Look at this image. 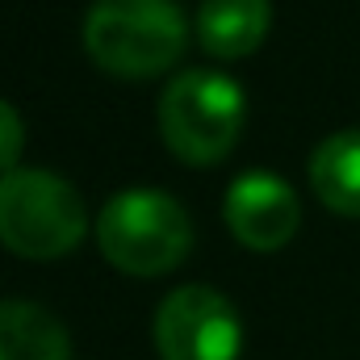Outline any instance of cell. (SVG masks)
<instances>
[{
  "label": "cell",
  "instance_id": "7",
  "mask_svg": "<svg viewBox=\"0 0 360 360\" xmlns=\"http://www.w3.org/2000/svg\"><path fill=\"white\" fill-rule=\"evenodd\" d=\"M0 360H72L68 327L38 302L0 297Z\"/></svg>",
  "mask_w": 360,
  "mask_h": 360
},
{
  "label": "cell",
  "instance_id": "4",
  "mask_svg": "<svg viewBox=\"0 0 360 360\" xmlns=\"http://www.w3.org/2000/svg\"><path fill=\"white\" fill-rule=\"evenodd\" d=\"M243 89L214 68H188L160 96V130L180 160L210 164L231 151L243 130Z\"/></svg>",
  "mask_w": 360,
  "mask_h": 360
},
{
  "label": "cell",
  "instance_id": "5",
  "mask_svg": "<svg viewBox=\"0 0 360 360\" xmlns=\"http://www.w3.org/2000/svg\"><path fill=\"white\" fill-rule=\"evenodd\" d=\"M243 323L226 293L210 285H180L155 310V348L164 360H235Z\"/></svg>",
  "mask_w": 360,
  "mask_h": 360
},
{
  "label": "cell",
  "instance_id": "9",
  "mask_svg": "<svg viewBox=\"0 0 360 360\" xmlns=\"http://www.w3.org/2000/svg\"><path fill=\"white\" fill-rule=\"evenodd\" d=\"M310 184L314 193L340 210L360 214V130H335L310 151Z\"/></svg>",
  "mask_w": 360,
  "mask_h": 360
},
{
  "label": "cell",
  "instance_id": "2",
  "mask_svg": "<svg viewBox=\"0 0 360 360\" xmlns=\"http://www.w3.org/2000/svg\"><path fill=\"white\" fill-rule=\"evenodd\" d=\"M84 46L117 76L164 72L184 51V13L176 0H92Z\"/></svg>",
  "mask_w": 360,
  "mask_h": 360
},
{
  "label": "cell",
  "instance_id": "6",
  "mask_svg": "<svg viewBox=\"0 0 360 360\" xmlns=\"http://www.w3.org/2000/svg\"><path fill=\"white\" fill-rule=\"evenodd\" d=\"M222 214L248 248L272 252L297 231L302 205L285 176H276L269 168H248L231 180V188L222 197Z\"/></svg>",
  "mask_w": 360,
  "mask_h": 360
},
{
  "label": "cell",
  "instance_id": "10",
  "mask_svg": "<svg viewBox=\"0 0 360 360\" xmlns=\"http://www.w3.org/2000/svg\"><path fill=\"white\" fill-rule=\"evenodd\" d=\"M21 139H25V130H21V113H17L8 101H0V172L17 168L13 160H17V151H21Z\"/></svg>",
  "mask_w": 360,
  "mask_h": 360
},
{
  "label": "cell",
  "instance_id": "8",
  "mask_svg": "<svg viewBox=\"0 0 360 360\" xmlns=\"http://www.w3.org/2000/svg\"><path fill=\"white\" fill-rule=\"evenodd\" d=\"M272 21L269 0H201L197 8V34L201 46L210 55L235 59V55H252Z\"/></svg>",
  "mask_w": 360,
  "mask_h": 360
},
{
  "label": "cell",
  "instance_id": "1",
  "mask_svg": "<svg viewBox=\"0 0 360 360\" xmlns=\"http://www.w3.org/2000/svg\"><path fill=\"white\" fill-rule=\"evenodd\" d=\"M96 239H101V252L117 269L151 276V272H168L184 260L193 243V222L172 193L134 184V188L113 193L101 205Z\"/></svg>",
  "mask_w": 360,
  "mask_h": 360
},
{
  "label": "cell",
  "instance_id": "3",
  "mask_svg": "<svg viewBox=\"0 0 360 360\" xmlns=\"http://www.w3.org/2000/svg\"><path fill=\"white\" fill-rule=\"evenodd\" d=\"M84 235V197L55 168L0 172V239L21 256H63Z\"/></svg>",
  "mask_w": 360,
  "mask_h": 360
}]
</instances>
